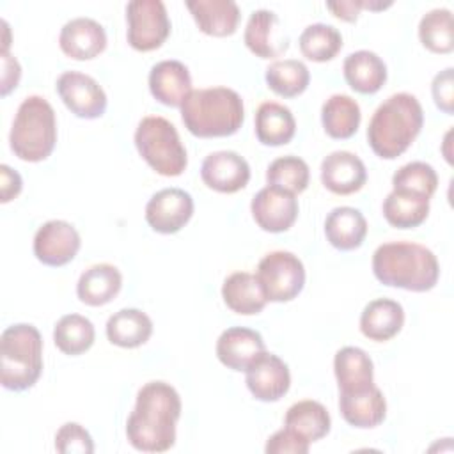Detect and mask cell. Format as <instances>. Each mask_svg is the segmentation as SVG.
<instances>
[{"mask_svg": "<svg viewBox=\"0 0 454 454\" xmlns=\"http://www.w3.org/2000/svg\"><path fill=\"white\" fill-rule=\"evenodd\" d=\"M360 121V106L351 96L333 94L321 106L323 129L328 137L335 140L351 138L358 131Z\"/></svg>", "mask_w": 454, "mask_h": 454, "instance_id": "cell-30", "label": "cell"}, {"mask_svg": "<svg viewBox=\"0 0 454 454\" xmlns=\"http://www.w3.org/2000/svg\"><path fill=\"white\" fill-rule=\"evenodd\" d=\"M392 2H374V0H339V2H326V9L332 11V14L342 21H356L358 12L362 9H369V11H383L387 7H390Z\"/></svg>", "mask_w": 454, "mask_h": 454, "instance_id": "cell-43", "label": "cell"}, {"mask_svg": "<svg viewBox=\"0 0 454 454\" xmlns=\"http://www.w3.org/2000/svg\"><path fill=\"white\" fill-rule=\"evenodd\" d=\"M296 121L293 112L275 101L261 103L255 112V137L262 145L278 147L293 140Z\"/></svg>", "mask_w": 454, "mask_h": 454, "instance_id": "cell-28", "label": "cell"}, {"mask_svg": "<svg viewBox=\"0 0 454 454\" xmlns=\"http://www.w3.org/2000/svg\"><path fill=\"white\" fill-rule=\"evenodd\" d=\"M204 184L218 193H236L250 181V165L236 151H215L200 165Z\"/></svg>", "mask_w": 454, "mask_h": 454, "instance_id": "cell-15", "label": "cell"}, {"mask_svg": "<svg viewBox=\"0 0 454 454\" xmlns=\"http://www.w3.org/2000/svg\"><path fill=\"white\" fill-rule=\"evenodd\" d=\"M310 170L305 160L287 154L273 160L266 170V181L270 186L282 188L291 193H301L307 190Z\"/></svg>", "mask_w": 454, "mask_h": 454, "instance_id": "cell-38", "label": "cell"}, {"mask_svg": "<svg viewBox=\"0 0 454 454\" xmlns=\"http://www.w3.org/2000/svg\"><path fill=\"white\" fill-rule=\"evenodd\" d=\"M325 236L337 250H355L362 247L367 236L365 216L351 206L333 207L325 218Z\"/></svg>", "mask_w": 454, "mask_h": 454, "instance_id": "cell-25", "label": "cell"}, {"mask_svg": "<svg viewBox=\"0 0 454 454\" xmlns=\"http://www.w3.org/2000/svg\"><path fill=\"white\" fill-rule=\"evenodd\" d=\"M243 41L259 59H275L289 48L287 39L280 37V20L270 9H257L250 14Z\"/></svg>", "mask_w": 454, "mask_h": 454, "instance_id": "cell-19", "label": "cell"}, {"mask_svg": "<svg viewBox=\"0 0 454 454\" xmlns=\"http://www.w3.org/2000/svg\"><path fill=\"white\" fill-rule=\"evenodd\" d=\"M300 51L312 62H328L337 57L342 48L340 32L326 23H312L303 28L298 39Z\"/></svg>", "mask_w": 454, "mask_h": 454, "instance_id": "cell-36", "label": "cell"}, {"mask_svg": "<svg viewBox=\"0 0 454 454\" xmlns=\"http://www.w3.org/2000/svg\"><path fill=\"white\" fill-rule=\"evenodd\" d=\"M59 46L73 60H90L105 51L106 32L92 18H73L62 27Z\"/></svg>", "mask_w": 454, "mask_h": 454, "instance_id": "cell-17", "label": "cell"}, {"mask_svg": "<svg viewBox=\"0 0 454 454\" xmlns=\"http://www.w3.org/2000/svg\"><path fill=\"white\" fill-rule=\"evenodd\" d=\"M153 333L151 317L138 309H121L106 321V337L119 348H138Z\"/></svg>", "mask_w": 454, "mask_h": 454, "instance_id": "cell-31", "label": "cell"}, {"mask_svg": "<svg viewBox=\"0 0 454 454\" xmlns=\"http://www.w3.org/2000/svg\"><path fill=\"white\" fill-rule=\"evenodd\" d=\"M128 43L137 51L158 50L170 34V20L161 0H133L126 5Z\"/></svg>", "mask_w": 454, "mask_h": 454, "instance_id": "cell-9", "label": "cell"}, {"mask_svg": "<svg viewBox=\"0 0 454 454\" xmlns=\"http://www.w3.org/2000/svg\"><path fill=\"white\" fill-rule=\"evenodd\" d=\"M179 108L184 128L199 138L231 137L245 121L243 99L229 87L195 89Z\"/></svg>", "mask_w": 454, "mask_h": 454, "instance_id": "cell-4", "label": "cell"}, {"mask_svg": "<svg viewBox=\"0 0 454 454\" xmlns=\"http://www.w3.org/2000/svg\"><path fill=\"white\" fill-rule=\"evenodd\" d=\"M245 372V381L250 394L262 403H275L282 399L291 387V372L287 364L268 351L259 355Z\"/></svg>", "mask_w": 454, "mask_h": 454, "instance_id": "cell-14", "label": "cell"}, {"mask_svg": "<svg viewBox=\"0 0 454 454\" xmlns=\"http://www.w3.org/2000/svg\"><path fill=\"white\" fill-rule=\"evenodd\" d=\"M186 7L199 30L213 37L232 35L241 20L239 7L232 0H188Z\"/></svg>", "mask_w": 454, "mask_h": 454, "instance_id": "cell-22", "label": "cell"}, {"mask_svg": "<svg viewBox=\"0 0 454 454\" xmlns=\"http://www.w3.org/2000/svg\"><path fill=\"white\" fill-rule=\"evenodd\" d=\"M372 273L385 286L426 293L436 286L440 264L436 255L424 245L390 241L374 250Z\"/></svg>", "mask_w": 454, "mask_h": 454, "instance_id": "cell-2", "label": "cell"}, {"mask_svg": "<svg viewBox=\"0 0 454 454\" xmlns=\"http://www.w3.org/2000/svg\"><path fill=\"white\" fill-rule=\"evenodd\" d=\"M2 96H7L12 89L18 87L21 67L14 57H11L7 51H2Z\"/></svg>", "mask_w": 454, "mask_h": 454, "instance_id": "cell-45", "label": "cell"}, {"mask_svg": "<svg viewBox=\"0 0 454 454\" xmlns=\"http://www.w3.org/2000/svg\"><path fill=\"white\" fill-rule=\"evenodd\" d=\"M181 397L167 381H149L138 394L126 420L131 447L142 452H165L176 443V424L181 417Z\"/></svg>", "mask_w": 454, "mask_h": 454, "instance_id": "cell-1", "label": "cell"}, {"mask_svg": "<svg viewBox=\"0 0 454 454\" xmlns=\"http://www.w3.org/2000/svg\"><path fill=\"white\" fill-rule=\"evenodd\" d=\"M94 325L82 314H66L55 323L53 342L64 355L78 356L89 351L94 344Z\"/></svg>", "mask_w": 454, "mask_h": 454, "instance_id": "cell-34", "label": "cell"}, {"mask_svg": "<svg viewBox=\"0 0 454 454\" xmlns=\"http://www.w3.org/2000/svg\"><path fill=\"white\" fill-rule=\"evenodd\" d=\"M339 410L349 426L358 429H371L385 420L387 401L383 392L372 385L360 392H339Z\"/></svg>", "mask_w": 454, "mask_h": 454, "instance_id": "cell-21", "label": "cell"}, {"mask_svg": "<svg viewBox=\"0 0 454 454\" xmlns=\"http://www.w3.org/2000/svg\"><path fill=\"white\" fill-rule=\"evenodd\" d=\"M57 92L67 110L80 119H98L106 110V94L103 87L85 73H62L57 80Z\"/></svg>", "mask_w": 454, "mask_h": 454, "instance_id": "cell-10", "label": "cell"}, {"mask_svg": "<svg viewBox=\"0 0 454 454\" xmlns=\"http://www.w3.org/2000/svg\"><path fill=\"white\" fill-rule=\"evenodd\" d=\"M122 287L121 271L108 262H99L87 268L76 284V294L82 303L101 307L110 303Z\"/></svg>", "mask_w": 454, "mask_h": 454, "instance_id": "cell-26", "label": "cell"}, {"mask_svg": "<svg viewBox=\"0 0 454 454\" xmlns=\"http://www.w3.org/2000/svg\"><path fill=\"white\" fill-rule=\"evenodd\" d=\"M222 298L232 312L241 316L259 314L268 303L257 277L248 271L229 275L222 286Z\"/></svg>", "mask_w": 454, "mask_h": 454, "instance_id": "cell-29", "label": "cell"}, {"mask_svg": "<svg viewBox=\"0 0 454 454\" xmlns=\"http://www.w3.org/2000/svg\"><path fill=\"white\" fill-rule=\"evenodd\" d=\"M284 424L286 427H291L305 440L317 442L330 433L332 419L328 410L321 403L305 399L289 406Z\"/></svg>", "mask_w": 454, "mask_h": 454, "instance_id": "cell-33", "label": "cell"}, {"mask_svg": "<svg viewBox=\"0 0 454 454\" xmlns=\"http://www.w3.org/2000/svg\"><path fill=\"white\" fill-rule=\"evenodd\" d=\"M431 94L434 105L447 115L454 114V69L447 67L440 71L431 83Z\"/></svg>", "mask_w": 454, "mask_h": 454, "instance_id": "cell-42", "label": "cell"}, {"mask_svg": "<svg viewBox=\"0 0 454 454\" xmlns=\"http://www.w3.org/2000/svg\"><path fill=\"white\" fill-rule=\"evenodd\" d=\"M264 80L277 96L296 98L307 90L310 73L301 60L284 59L275 60L266 67Z\"/></svg>", "mask_w": 454, "mask_h": 454, "instance_id": "cell-35", "label": "cell"}, {"mask_svg": "<svg viewBox=\"0 0 454 454\" xmlns=\"http://www.w3.org/2000/svg\"><path fill=\"white\" fill-rule=\"evenodd\" d=\"M392 186L394 190L413 192L431 199L438 188V176L429 163L411 161L395 170L392 176Z\"/></svg>", "mask_w": 454, "mask_h": 454, "instance_id": "cell-39", "label": "cell"}, {"mask_svg": "<svg viewBox=\"0 0 454 454\" xmlns=\"http://www.w3.org/2000/svg\"><path fill=\"white\" fill-rule=\"evenodd\" d=\"M348 85L360 94H376L387 82V66L380 55L369 50L349 53L342 64Z\"/></svg>", "mask_w": 454, "mask_h": 454, "instance_id": "cell-27", "label": "cell"}, {"mask_svg": "<svg viewBox=\"0 0 454 454\" xmlns=\"http://www.w3.org/2000/svg\"><path fill=\"white\" fill-rule=\"evenodd\" d=\"M57 144V119L53 106L43 96H28L14 115L9 145L14 156L37 163L46 160Z\"/></svg>", "mask_w": 454, "mask_h": 454, "instance_id": "cell-5", "label": "cell"}, {"mask_svg": "<svg viewBox=\"0 0 454 454\" xmlns=\"http://www.w3.org/2000/svg\"><path fill=\"white\" fill-rule=\"evenodd\" d=\"M298 199L294 193L277 186H264L252 202L250 211L255 223L266 232H286L298 218Z\"/></svg>", "mask_w": 454, "mask_h": 454, "instance_id": "cell-11", "label": "cell"}, {"mask_svg": "<svg viewBox=\"0 0 454 454\" xmlns=\"http://www.w3.org/2000/svg\"><path fill=\"white\" fill-rule=\"evenodd\" d=\"M266 351L259 332L245 326H232L220 333L216 340L218 360L232 371H247L250 364Z\"/></svg>", "mask_w": 454, "mask_h": 454, "instance_id": "cell-18", "label": "cell"}, {"mask_svg": "<svg viewBox=\"0 0 454 454\" xmlns=\"http://www.w3.org/2000/svg\"><path fill=\"white\" fill-rule=\"evenodd\" d=\"M424 112L419 99L410 92L387 98L372 114L367 126V142L376 156L395 160L419 137Z\"/></svg>", "mask_w": 454, "mask_h": 454, "instance_id": "cell-3", "label": "cell"}, {"mask_svg": "<svg viewBox=\"0 0 454 454\" xmlns=\"http://www.w3.org/2000/svg\"><path fill=\"white\" fill-rule=\"evenodd\" d=\"M367 168L349 151H333L321 161V183L335 195H351L364 188Z\"/></svg>", "mask_w": 454, "mask_h": 454, "instance_id": "cell-16", "label": "cell"}, {"mask_svg": "<svg viewBox=\"0 0 454 454\" xmlns=\"http://www.w3.org/2000/svg\"><path fill=\"white\" fill-rule=\"evenodd\" d=\"M255 277L266 300L277 303L294 300L305 286L303 262L286 250L266 254L257 264Z\"/></svg>", "mask_w": 454, "mask_h": 454, "instance_id": "cell-8", "label": "cell"}, {"mask_svg": "<svg viewBox=\"0 0 454 454\" xmlns=\"http://www.w3.org/2000/svg\"><path fill=\"white\" fill-rule=\"evenodd\" d=\"M333 372L339 392H360L374 385V365L371 356L356 346H344L335 353Z\"/></svg>", "mask_w": 454, "mask_h": 454, "instance_id": "cell-23", "label": "cell"}, {"mask_svg": "<svg viewBox=\"0 0 454 454\" xmlns=\"http://www.w3.org/2000/svg\"><path fill=\"white\" fill-rule=\"evenodd\" d=\"M135 147L145 163L165 177L181 176L188 165L176 126L160 115L144 117L135 129Z\"/></svg>", "mask_w": 454, "mask_h": 454, "instance_id": "cell-7", "label": "cell"}, {"mask_svg": "<svg viewBox=\"0 0 454 454\" xmlns=\"http://www.w3.org/2000/svg\"><path fill=\"white\" fill-rule=\"evenodd\" d=\"M419 39L433 53H450L454 50V21L449 9H433L419 23Z\"/></svg>", "mask_w": 454, "mask_h": 454, "instance_id": "cell-37", "label": "cell"}, {"mask_svg": "<svg viewBox=\"0 0 454 454\" xmlns=\"http://www.w3.org/2000/svg\"><path fill=\"white\" fill-rule=\"evenodd\" d=\"M193 215V199L181 188L156 192L145 206V222L154 232L176 234Z\"/></svg>", "mask_w": 454, "mask_h": 454, "instance_id": "cell-12", "label": "cell"}, {"mask_svg": "<svg viewBox=\"0 0 454 454\" xmlns=\"http://www.w3.org/2000/svg\"><path fill=\"white\" fill-rule=\"evenodd\" d=\"M149 90L165 106H181L192 89L188 67L179 60H161L151 67Z\"/></svg>", "mask_w": 454, "mask_h": 454, "instance_id": "cell-20", "label": "cell"}, {"mask_svg": "<svg viewBox=\"0 0 454 454\" xmlns=\"http://www.w3.org/2000/svg\"><path fill=\"white\" fill-rule=\"evenodd\" d=\"M55 449L62 454H92L94 442L83 426L78 422H66L55 433Z\"/></svg>", "mask_w": 454, "mask_h": 454, "instance_id": "cell-40", "label": "cell"}, {"mask_svg": "<svg viewBox=\"0 0 454 454\" xmlns=\"http://www.w3.org/2000/svg\"><path fill=\"white\" fill-rule=\"evenodd\" d=\"M80 245V234L69 222L50 220L34 236V255L43 264L59 268L76 257Z\"/></svg>", "mask_w": 454, "mask_h": 454, "instance_id": "cell-13", "label": "cell"}, {"mask_svg": "<svg viewBox=\"0 0 454 454\" xmlns=\"http://www.w3.org/2000/svg\"><path fill=\"white\" fill-rule=\"evenodd\" d=\"M404 325L403 305L390 298L369 301L360 316V332L374 342H385L395 337Z\"/></svg>", "mask_w": 454, "mask_h": 454, "instance_id": "cell-24", "label": "cell"}, {"mask_svg": "<svg viewBox=\"0 0 454 454\" xmlns=\"http://www.w3.org/2000/svg\"><path fill=\"white\" fill-rule=\"evenodd\" d=\"M23 188L21 176L9 165H0V202L7 204L20 195Z\"/></svg>", "mask_w": 454, "mask_h": 454, "instance_id": "cell-44", "label": "cell"}, {"mask_svg": "<svg viewBox=\"0 0 454 454\" xmlns=\"http://www.w3.org/2000/svg\"><path fill=\"white\" fill-rule=\"evenodd\" d=\"M310 442L300 436L291 427H282L273 433L264 447L266 454H307Z\"/></svg>", "mask_w": 454, "mask_h": 454, "instance_id": "cell-41", "label": "cell"}, {"mask_svg": "<svg viewBox=\"0 0 454 454\" xmlns=\"http://www.w3.org/2000/svg\"><path fill=\"white\" fill-rule=\"evenodd\" d=\"M429 215V197L392 190L383 200V216L395 229H413L426 222Z\"/></svg>", "mask_w": 454, "mask_h": 454, "instance_id": "cell-32", "label": "cell"}, {"mask_svg": "<svg viewBox=\"0 0 454 454\" xmlns=\"http://www.w3.org/2000/svg\"><path fill=\"white\" fill-rule=\"evenodd\" d=\"M2 387L14 392L32 388L43 372V337L34 325L18 323L0 337Z\"/></svg>", "mask_w": 454, "mask_h": 454, "instance_id": "cell-6", "label": "cell"}]
</instances>
